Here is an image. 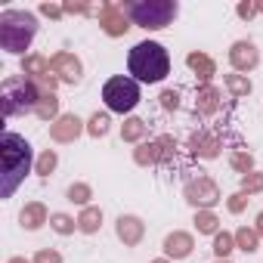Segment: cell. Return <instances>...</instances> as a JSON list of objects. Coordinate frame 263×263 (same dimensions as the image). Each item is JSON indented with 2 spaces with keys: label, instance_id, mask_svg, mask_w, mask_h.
<instances>
[{
  "label": "cell",
  "instance_id": "11",
  "mask_svg": "<svg viewBox=\"0 0 263 263\" xmlns=\"http://www.w3.org/2000/svg\"><path fill=\"white\" fill-rule=\"evenodd\" d=\"M41 220H44V208H41V204H31V208H25V211H22V226L37 229V226H41Z\"/></svg>",
  "mask_w": 263,
  "mask_h": 263
},
{
  "label": "cell",
  "instance_id": "19",
  "mask_svg": "<svg viewBox=\"0 0 263 263\" xmlns=\"http://www.w3.org/2000/svg\"><path fill=\"white\" fill-rule=\"evenodd\" d=\"M37 263H59V254H53V251H41V254H37Z\"/></svg>",
  "mask_w": 263,
  "mask_h": 263
},
{
  "label": "cell",
  "instance_id": "9",
  "mask_svg": "<svg viewBox=\"0 0 263 263\" xmlns=\"http://www.w3.org/2000/svg\"><path fill=\"white\" fill-rule=\"evenodd\" d=\"M78 124H81L78 118H62V121L53 127V137H56V140H71V137L78 134Z\"/></svg>",
  "mask_w": 263,
  "mask_h": 263
},
{
  "label": "cell",
  "instance_id": "20",
  "mask_svg": "<svg viewBox=\"0 0 263 263\" xmlns=\"http://www.w3.org/2000/svg\"><path fill=\"white\" fill-rule=\"evenodd\" d=\"M68 195H71V201H87V189H84V186H78V189L71 186V192H68Z\"/></svg>",
  "mask_w": 263,
  "mask_h": 263
},
{
  "label": "cell",
  "instance_id": "7",
  "mask_svg": "<svg viewBox=\"0 0 263 263\" xmlns=\"http://www.w3.org/2000/svg\"><path fill=\"white\" fill-rule=\"evenodd\" d=\"M53 68H59L65 81H78V78H81V74H78V71H81V65H78L71 56H56V59H53Z\"/></svg>",
  "mask_w": 263,
  "mask_h": 263
},
{
  "label": "cell",
  "instance_id": "12",
  "mask_svg": "<svg viewBox=\"0 0 263 263\" xmlns=\"http://www.w3.org/2000/svg\"><path fill=\"white\" fill-rule=\"evenodd\" d=\"M232 56H235L238 65H254V62H257V53H254V47H248V44H238Z\"/></svg>",
  "mask_w": 263,
  "mask_h": 263
},
{
  "label": "cell",
  "instance_id": "4",
  "mask_svg": "<svg viewBox=\"0 0 263 263\" xmlns=\"http://www.w3.org/2000/svg\"><path fill=\"white\" fill-rule=\"evenodd\" d=\"M124 13L140 28H164L177 16V4L174 0H143V4H127Z\"/></svg>",
  "mask_w": 263,
  "mask_h": 263
},
{
  "label": "cell",
  "instance_id": "3",
  "mask_svg": "<svg viewBox=\"0 0 263 263\" xmlns=\"http://www.w3.org/2000/svg\"><path fill=\"white\" fill-rule=\"evenodd\" d=\"M37 34V19L22 10H7L0 16V47L7 53H25Z\"/></svg>",
  "mask_w": 263,
  "mask_h": 263
},
{
  "label": "cell",
  "instance_id": "21",
  "mask_svg": "<svg viewBox=\"0 0 263 263\" xmlns=\"http://www.w3.org/2000/svg\"><path fill=\"white\" fill-rule=\"evenodd\" d=\"M10 263H28V260H22V257H16V260H10Z\"/></svg>",
  "mask_w": 263,
  "mask_h": 263
},
{
  "label": "cell",
  "instance_id": "16",
  "mask_svg": "<svg viewBox=\"0 0 263 263\" xmlns=\"http://www.w3.org/2000/svg\"><path fill=\"white\" fill-rule=\"evenodd\" d=\"M229 251H232V238H229V235H220V238H217V254L223 257V254H229Z\"/></svg>",
  "mask_w": 263,
  "mask_h": 263
},
{
  "label": "cell",
  "instance_id": "15",
  "mask_svg": "<svg viewBox=\"0 0 263 263\" xmlns=\"http://www.w3.org/2000/svg\"><path fill=\"white\" fill-rule=\"evenodd\" d=\"M105 130H108V118L96 115V118H93V124H90V134H96V137H99V134H105Z\"/></svg>",
  "mask_w": 263,
  "mask_h": 263
},
{
  "label": "cell",
  "instance_id": "6",
  "mask_svg": "<svg viewBox=\"0 0 263 263\" xmlns=\"http://www.w3.org/2000/svg\"><path fill=\"white\" fill-rule=\"evenodd\" d=\"M102 99H105V105L111 111L127 115V111H134L137 102H140V84L134 78H124V74L121 78H111L102 87Z\"/></svg>",
  "mask_w": 263,
  "mask_h": 263
},
{
  "label": "cell",
  "instance_id": "8",
  "mask_svg": "<svg viewBox=\"0 0 263 263\" xmlns=\"http://www.w3.org/2000/svg\"><path fill=\"white\" fill-rule=\"evenodd\" d=\"M118 232H121L124 241H137V238H140V220H134V217H121V220H118Z\"/></svg>",
  "mask_w": 263,
  "mask_h": 263
},
{
  "label": "cell",
  "instance_id": "14",
  "mask_svg": "<svg viewBox=\"0 0 263 263\" xmlns=\"http://www.w3.org/2000/svg\"><path fill=\"white\" fill-rule=\"evenodd\" d=\"M53 111H56V99H53V96H47V99L37 105V115H41V118H50Z\"/></svg>",
  "mask_w": 263,
  "mask_h": 263
},
{
  "label": "cell",
  "instance_id": "5",
  "mask_svg": "<svg viewBox=\"0 0 263 263\" xmlns=\"http://www.w3.org/2000/svg\"><path fill=\"white\" fill-rule=\"evenodd\" d=\"M0 99H4V115H7V118L22 115V111H31V108L41 105V102H37L41 96H37L34 84L25 81V78H7V81H4V93H0Z\"/></svg>",
  "mask_w": 263,
  "mask_h": 263
},
{
  "label": "cell",
  "instance_id": "18",
  "mask_svg": "<svg viewBox=\"0 0 263 263\" xmlns=\"http://www.w3.org/2000/svg\"><path fill=\"white\" fill-rule=\"evenodd\" d=\"M53 226H56L59 232H71V220H68V217H62V214H59V217H53Z\"/></svg>",
  "mask_w": 263,
  "mask_h": 263
},
{
  "label": "cell",
  "instance_id": "10",
  "mask_svg": "<svg viewBox=\"0 0 263 263\" xmlns=\"http://www.w3.org/2000/svg\"><path fill=\"white\" fill-rule=\"evenodd\" d=\"M189 248H192L189 235H171V238H167V254H174V257L189 254Z\"/></svg>",
  "mask_w": 263,
  "mask_h": 263
},
{
  "label": "cell",
  "instance_id": "17",
  "mask_svg": "<svg viewBox=\"0 0 263 263\" xmlns=\"http://www.w3.org/2000/svg\"><path fill=\"white\" fill-rule=\"evenodd\" d=\"M53 164H56V155H53V152H47V155L41 158V174H50V171H53Z\"/></svg>",
  "mask_w": 263,
  "mask_h": 263
},
{
  "label": "cell",
  "instance_id": "13",
  "mask_svg": "<svg viewBox=\"0 0 263 263\" xmlns=\"http://www.w3.org/2000/svg\"><path fill=\"white\" fill-rule=\"evenodd\" d=\"M96 223H99V211H87V214L81 217V229H84V232H93Z\"/></svg>",
  "mask_w": 263,
  "mask_h": 263
},
{
  "label": "cell",
  "instance_id": "2",
  "mask_svg": "<svg viewBox=\"0 0 263 263\" xmlns=\"http://www.w3.org/2000/svg\"><path fill=\"white\" fill-rule=\"evenodd\" d=\"M127 68H130V74H134V81L158 84V81H164L167 71H171V56H167V50H164L161 44L143 41V44H137L134 50H130Z\"/></svg>",
  "mask_w": 263,
  "mask_h": 263
},
{
  "label": "cell",
  "instance_id": "1",
  "mask_svg": "<svg viewBox=\"0 0 263 263\" xmlns=\"http://www.w3.org/2000/svg\"><path fill=\"white\" fill-rule=\"evenodd\" d=\"M28 171H31V146L25 143V137L7 130L0 140V195L10 198L28 177Z\"/></svg>",
  "mask_w": 263,
  "mask_h": 263
}]
</instances>
